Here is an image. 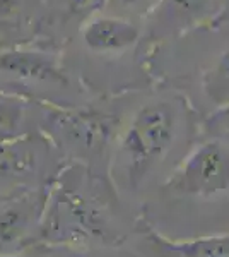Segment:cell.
<instances>
[{
    "label": "cell",
    "instance_id": "obj_1",
    "mask_svg": "<svg viewBox=\"0 0 229 257\" xmlns=\"http://www.w3.org/2000/svg\"><path fill=\"white\" fill-rule=\"evenodd\" d=\"M130 216L110 178L81 165H65L50 185L41 243L81 250L125 248L139 231Z\"/></svg>",
    "mask_w": 229,
    "mask_h": 257
},
{
    "label": "cell",
    "instance_id": "obj_2",
    "mask_svg": "<svg viewBox=\"0 0 229 257\" xmlns=\"http://www.w3.org/2000/svg\"><path fill=\"white\" fill-rule=\"evenodd\" d=\"M181 110L169 99L139 106L116 128L108 160V178L128 209H144L145 199L173 172L181 143Z\"/></svg>",
    "mask_w": 229,
    "mask_h": 257
},
{
    "label": "cell",
    "instance_id": "obj_3",
    "mask_svg": "<svg viewBox=\"0 0 229 257\" xmlns=\"http://www.w3.org/2000/svg\"><path fill=\"white\" fill-rule=\"evenodd\" d=\"M229 192V141L214 136L191 146L156 190L164 201H210Z\"/></svg>",
    "mask_w": 229,
    "mask_h": 257
},
{
    "label": "cell",
    "instance_id": "obj_4",
    "mask_svg": "<svg viewBox=\"0 0 229 257\" xmlns=\"http://www.w3.org/2000/svg\"><path fill=\"white\" fill-rule=\"evenodd\" d=\"M118 123L108 115L60 113L53 118V144L65 165H81L108 177V160Z\"/></svg>",
    "mask_w": 229,
    "mask_h": 257
},
{
    "label": "cell",
    "instance_id": "obj_5",
    "mask_svg": "<svg viewBox=\"0 0 229 257\" xmlns=\"http://www.w3.org/2000/svg\"><path fill=\"white\" fill-rule=\"evenodd\" d=\"M50 185L0 196V257H14L41 243Z\"/></svg>",
    "mask_w": 229,
    "mask_h": 257
},
{
    "label": "cell",
    "instance_id": "obj_6",
    "mask_svg": "<svg viewBox=\"0 0 229 257\" xmlns=\"http://www.w3.org/2000/svg\"><path fill=\"white\" fill-rule=\"evenodd\" d=\"M65 167L57 149L21 139L0 146V196L52 185Z\"/></svg>",
    "mask_w": 229,
    "mask_h": 257
},
{
    "label": "cell",
    "instance_id": "obj_7",
    "mask_svg": "<svg viewBox=\"0 0 229 257\" xmlns=\"http://www.w3.org/2000/svg\"><path fill=\"white\" fill-rule=\"evenodd\" d=\"M144 238L145 243L159 257H229V231L176 240L164 237L149 226Z\"/></svg>",
    "mask_w": 229,
    "mask_h": 257
},
{
    "label": "cell",
    "instance_id": "obj_8",
    "mask_svg": "<svg viewBox=\"0 0 229 257\" xmlns=\"http://www.w3.org/2000/svg\"><path fill=\"white\" fill-rule=\"evenodd\" d=\"M139 40V30L120 18H99L87 26L84 41L89 48L98 52H120Z\"/></svg>",
    "mask_w": 229,
    "mask_h": 257
},
{
    "label": "cell",
    "instance_id": "obj_9",
    "mask_svg": "<svg viewBox=\"0 0 229 257\" xmlns=\"http://www.w3.org/2000/svg\"><path fill=\"white\" fill-rule=\"evenodd\" d=\"M0 70L7 76L31 84H65V77L52 62L35 55H6L0 59Z\"/></svg>",
    "mask_w": 229,
    "mask_h": 257
},
{
    "label": "cell",
    "instance_id": "obj_10",
    "mask_svg": "<svg viewBox=\"0 0 229 257\" xmlns=\"http://www.w3.org/2000/svg\"><path fill=\"white\" fill-rule=\"evenodd\" d=\"M203 94L214 105V111L229 106V48L215 59L214 65L202 77Z\"/></svg>",
    "mask_w": 229,
    "mask_h": 257
},
{
    "label": "cell",
    "instance_id": "obj_11",
    "mask_svg": "<svg viewBox=\"0 0 229 257\" xmlns=\"http://www.w3.org/2000/svg\"><path fill=\"white\" fill-rule=\"evenodd\" d=\"M23 106L9 99H0V146L24 139Z\"/></svg>",
    "mask_w": 229,
    "mask_h": 257
},
{
    "label": "cell",
    "instance_id": "obj_12",
    "mask_svg": "<svg viewBox=\"0 0 229 257\" xmlns=\"http://www.w3.org/2000/svg\"><path fill=\"white\" fill-rule=\"evenodd\" d=\"M14 257H137L135 254L123 248L115 250H81V248L62 247V245H36L29 250Z\"/></svg>",
    "mask_w": 229,
    "mask_h": 257
},
{
    "label": "cell",
    "instance_id": "obj_13",
    "mask_svg": "<svg viewBox=\"0 0 229 257\" xmlns=\"http://www.w3.org/2000/svg\"><path fill=\"white\" fill-rule=\"evenodd\" d=\"M210 2L212 0H171L176 14L183 16L185 19L198 18V16L205 14Z\"/></svg>",
    "mask_w": 229,
    "mask_h": 257
},
{
    "label": "cell",
    "instance_id": "obj_14",
    "mask_svg": "<svg viewBox=\"0 0 229 257\" xmlns=\"http://www.w3.org/2000/svg\"><path fill=\"white\" fill-rule=\"evenodd\" d=\"M205 127L209 132H214V136H229V106L227 108L217 110L207 118Z\"/></svg>",
    "mask_w": 229,
    "mask_h": 257
},
{
    "label": "cell",
    "instance_id": "obj_15",
    "mask_svg": "<svg viewBox=\"0 0 229 257\" xmlns=\"http://www.w3.org/2000/svg\"><path fill=\"white\" fill-rule=\"evenodd\" d=\"M123 4H127V6H135V4H142L145 0H122Z\"/></svg>",
    "mask_w": 229,
    "mask_h": 257
}]
</instances>
